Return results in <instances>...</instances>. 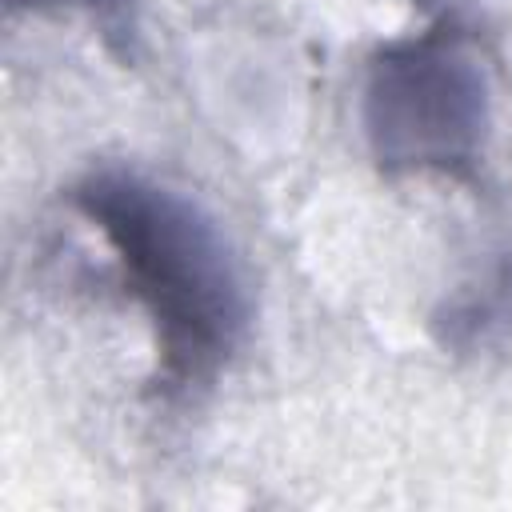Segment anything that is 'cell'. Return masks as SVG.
Returning a JSON list of instances; mask_svg holds the SVG:
<instances>
[{
  "instance_id": "3957f363",
  "label": "cell",
  "mask_w": 512,
  "mask_h": 512,
  "mask_svg": "<svg viewBox=\"0 0 512 512\" xmlns=\"http://www.w3.org/2000/svg\"><path fill=\"white\" fill-rule=\"evenodd\" d=\"M432 340L456 360L512 356V228L432 308Z\"/></svg>"
},
{
  "instance_id": "277c9868",
  "label": "cell",
  "mask_w": 512,
  "mask_h": 512,
  "mask_svg": "<svg viewBox=\"0 0 512 512\" xmlns=\"http://www.w3.org/2000/svg\"><path fill=\"white\" fill-rule=\"evenodd\" d=\"M8 12H44V8H80L104 48L120 60V64H136L140 52V20H136V0H4Z\"/></svg>"
},
{
  "instance_id": "5b68a950",
  "label": "cell",
  "mask_w": 512,
  "mask_h": 512,
  "mask_svg": "<svg viewBox=\"0 0 512 512\" xmlns=\"http://www.w3.org/2000/svg\"><path fill=\"white\" fill-rule=\"evenodd\" d=\"M408 4L424 8V12L436 16V20H464L472 8H484V4H492V0H408Z\"/></svg>"
},
{
  "instance_id": "6da1fadb",
  "label": "cell",
  "mask_w": 512,
  "mask_h": 512,
  "mask_svg": "<svg viewBox=\"0 0 512 512\" xmlns=\"http://www.w3.org/2000/svg\"><path fill=\"white\" fill-rule=\"evenodd\" d=\"M68 204L104 236L124 288L152 324V392L164 404L208 396L252 332V284L224 224L184 188L96 164L68 184Z\"/></svg>"
},
{
  "instance_id": "7a4b0ae2",
  "label": "cell",
  "mask_w": 512,
  "mask_h": 512,
  "mask_svg": "<svg viewBox=\"0 0 512 512\" xmlns=\"http://www.w3.org/2000/svg\"><path fill=\"white\" fill-rule=\"evenodd\" d=\"M360 128L384 176L472 180L492 140V72L464 20L380 44L360 88Z\"/></svg>"
}]
</instances>
